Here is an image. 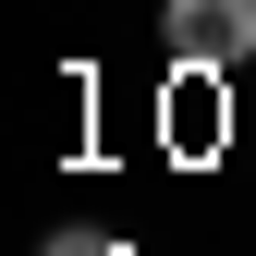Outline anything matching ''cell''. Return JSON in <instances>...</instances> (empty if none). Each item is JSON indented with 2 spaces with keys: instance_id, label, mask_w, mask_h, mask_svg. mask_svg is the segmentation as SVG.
Masks as SVG:
<instances>
[{
  "instance_id": "1",
  "label": "cell",
  "mask_w": 256,
  "mask_h": 256,
  "mask_svg": "<svg viewBox=\"0 0 256 256\" xmlns=\"http://www.w3.org/2000/svg\"><path fill=\"white\" fill-rule=\"evenodd\" d=\"M158 49L183 74H232V61H256V0H171L158 12Z\"/></svg>"
},
{
  "instance_id": "2",
  "label": "cell",
  "mask_w": 256,
  "mask_h": 256,
  "mask_svg": "<svg viewBox=\"0 0 256 256\" xmlns=\"http://www.w3.org/2000/svg\"><path fill=\"white\" fill-rule=\"evenodd\" d=\"M49 256H122V244H98V232H61V244H49Z\"/></svg>"
}]
</instances>
